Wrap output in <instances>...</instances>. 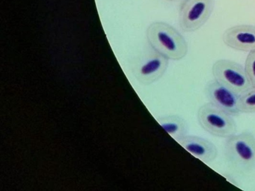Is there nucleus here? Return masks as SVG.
Segmentation results:
<instances>
[{
    "mask_svg": "<svg viewBox=\"0 0 255 191\" xmlns=\"http://www.w3.org/2000/svg\"><path fill=\"white\" fill-rule=\"evenodd\" d=\"M205 94L209 102L228 114L238 116L241 113L239 107L240 95L216 79L207 82L205 86Z\"/></svg>",
    "mask_w": 255,
    "mask_h": 191,
    "instance_id": "7",
    "label": "nucleus"
},
{
    "mask_svg": "<svg viewBox=\"0 0 255 191\" xmlns=\"http://www.w3.org/2000/svg\"><path fill=\"white\" fill-rule=\"evenodd\" d=\"M222 40L228 47L242 52L255 49V25H237L225 30Z\"/></svg>",
    "mask_w": 255,
    "mask_h": 191,
    "instance_id": "8",
    "label": "nucleus"
},
{
    "mask_svg": "<svg viewBox=\"0 0 255 191\" xmlns=\"http://www.w3.org/2000/svg\"><path fill=\"white\" fill-rule=\"evenodd\" d=\"M244 68L252 88H255V49L249 52Z\"/></svg>",
    "mask_w": 255,
    "mask_h": 191,
    "instance_id": "12",
    "label": "nucleus"
},
{
    "mask_svg": "<svg viewBox=\"0 0 255 191\" xmlns=\"http://www.w3.org/2000/svg\"><path fill=\"white\" fill-rule=\"evenodd\" d=\"M213 79L241 95L252 88L244 66L228 59H219L212 67Z\"/></svg>",
    "mask_w": 255,
    "mask_h": 191,
    "instance_id": "6",
    "label": "nucleus"
},
{
    "mask_svg": "<svg viewBox=\"0 0 255 191\" xmlns=\"http://www.w3.org/2000/svg\"><path fill=\"white\" fill-rule=\"evenodd\" d=\"M149 46L170 61H180L187 55L189 46L183 34L165 22H153L147 27Z\"/></svg>",
    "mask_w": 255,
    "mask_h": 191,
    "instance_id": "1",
    "label": "nucleus"
},
{
    "mask_svg": "<svg viewBox=\"0 0 255 191\" xmlns=\"http://www.w3.org/2000/svg\"><path fill=\"white\" fill-rule=\"evenodd\" d=\"M156 122L177 143L188 134L189 125L186 119L180 115L169 114L158 116Z\"/></svg>",
    "mask_w": 255,
    "mask_h": 191,
    "instance_id": "10",
    "label": "nucleus"
},
{
    "mask_svg": "<svg viewBox=\"0 0 255 191\" xmlns=\"http://www.w3.org/2000/svg\"><path fill=\"white\" fill-rule=\"evenodd\" d=\"M225 160L238 174H247L255 167V136L249 131L227 137L224 146Z\"/></svg>",
    "mask_w": 255,
    "mask_h": 191,
    "instance_id": "2",
    "label": "nucleus"
},
{
    "mask_svg": "<svg viewBox=\"0 0 255 191\" xmlns=\"http://www.w3.org/2000/svg\"><path fill=\"white\" fill-rule=\"evenodd\" d=\"M197 118L201 128L216 137L226 139L236 134L237 131V124L234 116L211 103H206L199 107Z\"/></svg>",
    "mask_w": 255,
    "mask_h": 191,
    "instance_id": "3",
    "label": "nucleus"
},
{
    "mask_svg": "<svg viewBox=\"0 0 255 191\" xmlns=\"http://www.w3.org/2000/svg\"><path fill=\"white\" fill-rule=\"evenodd\" d=\"M169 61L150 46L149 50L132 61L131 70L139 83L150 85L159 81L165 75Z\"/></svg>",
    "mask_w": 255,
    "mask_h": 191,
    "instance_id": "4",
    "label": "nucleus"
},
{
    "mask_svg": "<svg viewBox=\"0 0 255 191\" xmlns=\"http://www.w3.org/2000/svg\"><path fill=\"white\" fill-rule=\"evenodd\" d=\"M191 155L205 164L212 162L218 155L216 145L204 137L187 134L178 142Z\"/></svg>",
    "mask_w": 255,
    "mask_h": 191,
    "instance_id": "9",
    "label": "nucleus"
},
{
    "mask_svg": "<svg viewBox=\"0 0 255 191\" xmlns=\"http://www.w3.org/2000/svg\"><path fill=\"white\" fill-rule=\"evenodd\" d=\"M215 0H183L179 7V25L184 32H193L210 19Z\"/></svg>",
    "mask_w": 255,
    "mask_h": 191,
    "instance_id": "5",
    "label": "nucleus"
},
{
    "mask_svg": "<svg viewBox=\"0 0 255 191\" xmlns=\"http://www.w3.org/2000/svg\"><path fill=\"white\" fill-rule=\"evenodd\" d=\"M165 1H168V2H177V1L181 2L183 0H165Z\"/></svg>",
    "mask_w": 255,
    "mask_h": 191,
    "instance_id": "13",
    "label": "nucleus"
},
{
    "mask_svg": "<svg viewBox=\"0 0 255 191\" xmlns=\"http://www.w3.org/2000/svg\"><path fill=\"white\" fill-rule=\"evenodd\" d=\"M239 107L241 113H255V88H251L240 96Z\"/></svg>",
    "mask_w": 255,
    "mask_h": 191,
    "instance_id": "11",
    "label": "nucleus"
}]
</instances>
